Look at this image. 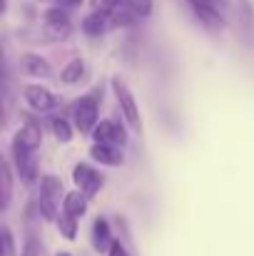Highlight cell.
I'll return each mask as SVG.
<instances>
[{
    "mask_svg": "<svg viewBox=\"0 0 254 256\" xmlns=\"http://www.w3.org/2000/svg\"><path fill=\"white\" fill-rule=\"evenodd\" d=\"M20 68H23L25 75H30V78H40V80H45V78L53 75V68H50L48 60H43L40 55H25V58L20 60Z\"/></svg>",
    "mask_w": 254,
    "mask_h": 256,
    "instance_id": "obj_9",
    "label": "cell"
},
{
    "mask_svg": "<svg viewBox=\"0 0 254 256\" xmlns=\"http://www.w3.org/2000/svg\"><path fill=\"white\" fill-rule=\"evenodd\" d=\"M0 239H3V256H15V242H13V234L8 226L0 229Z\"/></svg>",
    "mask_w": 254,
    "mask_h": 256,
    "instance_id": "obj_21",
    "label": "cell"
},
{
    "mask_svg": "<svg viewBox=\"0 0 254 256\" xmlns=\"http://www.w3.org/2000/svg\"><path fill=\"white\" fill-rule=\"evenodd\" d=\"M97 107H100L97 92H92V94H87V97H80V100L75 102L73 114H75V127H78L80 132H92V130H95V124H97Z\"/></svg>",
    "mask_w": 254,
    "mask_h": 256,
    "instance_id": "obj_3",
    "label": "cell"
},
{
    "mask_svg": "<svg viewBox=\"0 0 254 256\" xmlns=\"http://www.w3.org/2000/svg\"><path fill=\"white\" fill-rule=\"evenodd\" d=\"M107 22H110V15L92 10V12H90V15L83 20V30L90 35V38H97V35H102V32H105Z\"/></svg>",
    "mask_w": 254,
    "mask_h": 256,
    "instance_id": "obj_15",
    "label": "cell"
},
{
    "mask_svg": "<svg viewBox=\"0 0 254 256\" xmlns=\"http://www.w3.org/2000/svg\"><path fill=\"white\" fill-rule=\"evenodd\" d=\"M43 25H45V35L53 38V40H65V38H70V32H73L70 18H68V12L60 10V8H50V10L45 12V18H43Z\"/></svg>",
    "mask_w": 254,
    "mask_h": 256,
    "instance_id": "obj_4",
    "label": "cell"
},
{
    "mask_svg": "<svg viewBox=\"0 0 254 256\" xmlns=\"http://www.w3.org/2000/svg\"><path fill=\"white\" fill-rule=\"evenodd\" d=\"M0 182H3V199H0V209H8V204H10V196H13V174H10V164L8 162H3V167H0Z\"/></svg>",
    "mask_w": 254,
    "mask_h": 256,
    "instance_id": "obj_17",
    "label": "cell"
},
{
    "mask_svg": "<svg viewBox=\"0 0 254 256\" xmlns=\"http://www.w3.org/2000/svg\"><path fill=\"white\" fill-rule=\"evenodd\" d=\"M90 154H92L95 162L107 164V167H120L122 164V154L115 150V144H100V142H95L92 150H90Z\"/></svg>",
    "mask_w": 254,
    "mask_h": 256,
    "instance_id": "obj_10",
    "label": "cell"
},
{
    "mask_svg": "<svg viewBox=\"0 0 254 256\" xmlns=\"http://www.w3.org/2000/svg\"><path fill=\"white\" fill-rule=\"evenodd\" d=\"M15 140L20 142V144H25L28 150H38L40 147V142H43V134H40V127L35 124V122H28L25 127H20L18 130V134H15Z\"/></svg>",
    "mask_w": 254,
    "mask_h": 256,
    "instance_id": "obj_14",
    "label": "cell"
},
{
    "mask_svg": "<svg viewBox=\"0 0 254 256\" xmlns=\"http://www.w3.org/2000/svg\"><path fill=\"white\" fill-rule=\"evenodd\" d=\"M53 132H55L58 142H70L73 140V130H70L68 120H63V117H55L53 120Z\"/></svg>",
    "mask_w": 254,
    "mask_h": 256,
    "instance_id": "obj_20",
    "label": "cell"
},
{
    "mask_svg": "<svg viewBox=\"0 0 254 256\" xmlns=\"http://www.w3.org/2000/svg\"><path fill=\"white\" fill-rule=\"evenodd\" d=\"M120 2H122V0H92V10L105 12V15H112L115 8H117Z\"/></svg>",
    "mask_w": 254,
    "mask_h": 256,
    "instance_id": "obj_22",
    "label": "cell"
},
{
    "mask_svg": "<svg viewBox=\"0 0 254 256\" xmlns=\"http://www.w3.org/2000/svg\"><path fill=\"white\" fill-rule=\"evenodd\" d=\"M25 102L35 110V112H48L55 107V94L48 87L40 85H28L25 87Z\"/></svg>",
    "mask_w": 254,
    "mask_h": 256,
    "instance_id": "obj_8",
    "label": "cell"
},
{
    "mask_svg": "<svg viewBox=\"0 0 254 256\" xmlns=\"http://www.w3.org/2000/svg\"><path fill=\"white\" fill-rule=\"evenodd\" d=\"M40 192H43V196H48V199H60V194H63V182L58 179V176H43L40 179Z\"/></svg>",
    "mask_w": 254,
    "mask_h": 256,
    "instance_id": "obj_18",
    "label": "cell"
},
{
    "mask_svg": "<svg viewBox=\"0 0 254 256\" xmlns=\"http://www.w3.org/2000/svg\"><path fill=\"white\" fill-rule=\"evenodd\" d=\"M85 75V62L80 58H75V60H70L65 68H63V72H60V80L65 82V85H75V82H80Z\"/></svg>",
    "mask_w": 254,
    "mask_h": 256,
    "instance_id": "obj_16",
    "label": "cell"
},
{
    "mask_svg": "<svg viewBox=\"0 0 254 256\" xmlns=\"http://www.w3.org/2000/svg\"><path fill=\"white\" fill-rule=\"evenodd\" d=\"M107 256H130V254H127V249H125L120 242H112V246H110Z\"/></svg>",
    "mask_w": 254,
    "mask_h": 256,
    "instance_id": "obj_24",
    "label": "cell"
},
{
    "mask_svg": "<svg viewBox=\"0 0 254 256\" xmlns=\"http://www.w3.org/2000/svg\"><path fill=\"white\" fill-rule=\"evenodd\" d=\"M13 157H15L20 179H23L25 184H33V182L38 179V164H35L33 150H28L25 144H20L18 140H13Z\"/></svg>",
    "mask_w": 254,
    "mask_h": 256,
    "instance_id": "obj_5",
    "label": "cell"
},
{
    "mask_svg": "<svg viewBox=\"0 0 254 256\" xmlns=\"http://www.w3.org/2000/svg\"><path fill=\"white\" fill-rule=\"evenodd\" d=\"M192 12L204 22L207 28H222L224 25V0H187Z\"/></svg>",
    "mask_w": 254,
    "mask_h": 256,
    "instance_id": "obj_2",
    "label": "cell"
},
{
    "mask_svg": "<svg viewBox=\"0 0 254 256\" xmlns=\"http://www.w3.org/2000/svg\"><path fill=\"white\" fill-rule=\"evenodd\" d=\"M63 212L80 219L85 212H87V194H80V192H68L63 196Z\"/></svg>",
    "mask_w": 254,
    "mask_h": 256,
    "instance_id": "obj_13",
    "label": "cell"
},
{
    "mask_svg": "<svg viewBox=\"0 0 254 256\" xmlns=\"http://www.w3.org/2000/svg\"><path fill=\"white\" fill-rule=\"evenodd\" d=\"M73 182L78 184V189H80L83 194L92 196V194H97V192L102 189L105 176H102L100 172H95L92 167H87V164H75V170H73Z\"/></svg>",
    "mask_w": 254,
    "mask_h": 256,
    "instance_id": "obj_6",
    "label": "cell"
},
{
    "mask_svg": "<svg viewBox=\"0 0 254 256\" xmlns=\"http://www.w3.org/2000/svg\"><path fill=\"white\" fill-rule=\"evenodd\" d=\"M112 234H110V224L105 222V219H95V224H92V246L100 252V254H105V252H110V246H112Z\"/></svg>",
    "mask_w": 254,
    "mask_h": 256,
    "instance_id": "obj_11",
    "label": "cell"
},
{
    "mask_svg": "<svg viewBox=\"0 0 254 256\" xmlns=\"http://www.w3.org/2000/svg\"><path fill=\"white\" fill-rule=\"evenodd\" d=\"M137 20H140V15H137V10L132 8L130 0H122V2L115 8V12L110 15V22L117 25V28H130V25L137 22Z\"/></svg>",
    "mask_w": 254,
    "mask_h": 256,
    "instance_id": "obj_12",
    "label": "cell"
},
{
    "mask_svg": "<svg viewBox=\"0 0 254 256\" xmlns=\"http://www.w3.org/2000/svg\"><path fill=\"white\" fill-rule=\"evenodd\" d=\"M23 256H38V244L30 239L28 244H25V249H23Z\"/></svg>",
    "mask_w": 254,
    "mask_h": 256,
    "instance_id": "obj_25",
    "label": "cell"
},
{
    "mask_svg": "<svg viewBox=\"0 0 254 256\" xmlns=\"http://www.w3.org/2000/svg\"><path fill=\"white\" fill-rule=\"evenodd\" d=\"M58 256H73V254H70V252H60Z\"/></svg>",
    "mask_w": 254,
    "mask_h": 256,
    "instance_id": "obj_27",
    "label": "cell"
},
{
    "mask_svg": "<svg viewBox=\"0 0 254 256\" xmlns=\"http://www.w3.org/2000/svg\"><path fill=\"white\" fill-rule=\"evenodd\" d=\"M92 137H95V142H100V144H125V142H127L125 130H122L117 122H112V120L97 122L95 130H92Z\"/></svg>",
    "mask_w": 254,
    "mask_h": 256,
    "instance_id": "obj_7",
    "label": "cell"
},
{
    "mask_svg": "<svg viewBox=\"0 0 254 256\" xmlns=\"http://www.w3.org/2000/svg\"><path fill=\"white\" fill-rule=\"evenodd\" d=\"M112 92H115V97H117V104H120V110H122L127 124H130L135 132H140V130H142V120H140V110H137V102H135L130 87L125 85L120 78H115V80H112Z\"/></svg>",
    "mask_w": 254,
    "mask_h": 256,
    "instance_id": "obj_1",
    "label": "cell"
},
{
    "mask_svg": "<svg viewBox=\"0 0 254 256\" xmlns=\"http://www.w3.org/2000/svg\"><path fill=\"white\" fill-rule=\"evenodd\" d=\"M65 2H73V5H78V2H83V0H65Z\"/></svg>",
    "mask_w": 254,
    "mask_h": 256,
    "instance_id": "obj_26",
    "label": "cell"
},
{
    "mask_svg": "<svg viewBox=\"0 0 254 256\" xmlns=\"http://www.w3.org/2000/svg\"><path fill=\"white\" fill-rule=\"evenodd\" d=\"M58 229H60V234H63L68 242H73V239H75V234H78V219L63 212V214H60V219H58Z\"/></svg>",
    "mask_w": 254,
    "mask_h": 256,
    "instance_id": "obj_19",
    "label": "cell"
},
{
    "mask_svg": "<svg viewBox=\"0 0 254 256\" xmlns=\"http://www.w3.org/2000/svg\"><path fill=\"white\" fill-rule=\"evenodd\" d=\"M130 2H132V8L137 10L140 18H147L150 10H152V0H130Z\"/></svg>",
    "mask_w": 254,
    "mask_h": 256,
    "instance_id": "obj_23",
    "label": "cell"
}]
</instances>
